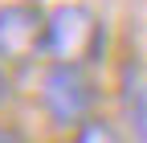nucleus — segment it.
I'll use <instances>...</instances> for the list:
<instances>
[{
	"mask_svg": "<svg viewBox=\"0 0 147 143\" xmlns=\"http://www.w3.org/2000/svg\"><path fill=\"white\" fill-rule=\"evenodd\" d=\"M102 21L86 4H57L49 12V41L45 53L53 61H65V65H86L102 53Z\"/></svg>",
	"mask_w": 147,
	"mask_h": 143,
	"instance_id": "obj_1",
	"label": "nucleus"
},
{
	"mask_svg": "<svg viewBox=\"0 0 147 143\" xmlns=\"http://www.w3.org/2000/svg\"><path fill=\"white\" fill-rule=\"evenodd\" d=\"M41 106L57 127H69V123L82 127L90 106H94V90H90V78L82 74V65L53 61L41 82Z\"/></svg>",
	"mask_w": 147,
	"mask_h": 143,
	"instance_id": "obj_2",
	"label": "nucleus"
},
{
	"mask_svg": "<svg viewBox=\"0 0 147 143\" xmlns=\"http://www.w3.org/2000/svg\"><path fill=\"white\" fill-rule=\"evenodd\" d=\"M49 41V12L37 8V0H4L0 4V57L29 61L45 53Z\"/></svg>",
	"mask_w": 147,
	"mask_h": 143,
	"instance_id": "obj_3",
	"label": "nucleus"
},
{
	"mask_svg": "<svg viewBox=\"0 0 147 143\" xmlns=\"http://www.w3.org/2000/svg\"><path fill=\"white\" fill-rule=\"evenodd\" d=\"M74 143H127L110 123H98V119H86L82 127H78V139Z\"/></svg>",
	"mask_w": 147,
	"mask_h": 143,
	"instance_id": "obj_4",
	"label": "nucleus"
},
{
	"mask_svg": "<svg viewBox=\"0 0 147 143\" xmlns=\"http://www.w3.org/2000/svg\"><path fill=\"white\" fill-rule=\"evenodd\" d=\"M127 115H131V135H135V143H147V82L135 90Z\"/></svg>",
	"mask_w": 147,
	"mask_h": 143,
	"instance_id": "obj_5",
	"label": "nucleus"
},
{
	"mask_svg": "<svg viewBox=\"0 0 147 143\" xmlns=\"http://www.w3.org/2000/svg\"><path fill=\"white\" fill-rule=\"evenodd\" d=\"M0 143H29V139L16 131V127H0Z\"/></svg>",
	"mask_w": 147,
	"mask_h": 143,
	"instance_id": "obj_6",
	"label": "nucleus"
},
{
	"mask_svg": "<svg viewBox=\"0 0 147 143\" xmlns=\"http://www.w3.org/2000/svg\"><path fill=\"white\" fill-rule=\"evenodd\" d=\"M4 102H8V74L0 69V106H4Z\"/></svg>",
	"mask_w": 147,
	"mask_h": 143,
	"instance_id": "obj_7",
	"label": "nucleus"
}]
</instances>
